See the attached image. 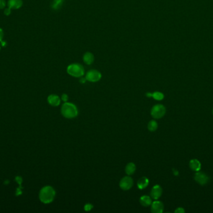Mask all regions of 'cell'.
I'll return each mask as SVG.
<instances>
[{"label": "cell", "instance_id": "6da1fadb", "mask_svg": "<svg viewBox=\"0 0 213 213\" xmlns=\"http://www.w3.org/2000/svg\"><path fill=\"white\" fill-rule=\"evenodd\" d=\"M56 196V191L50 186L43 187L39 194L40 201L44 204H49L52 202Z\"/></svg>", "mask_w": 213, "mask_h": 213}, {"label": "cell", "instance_id": "7a4b0ae2", "mask_svg": "<svg viewBox=\"0 0 213 213\" xmlns=\"http://www.w3.org/2000/svg\"><path fill=\"white\" fill-rule=\"evenodd\" d=\"M61 114L66 118H74L78 115L77 106L73 103L65 102L61 107Z\"/></svg>", "mask_w": 213, "mask_h": 213}, {"label": "cell", "instance_id": "3957f363", "mask_svg": "<svg viewBox=\"0 0 213 213\" xmlns=\"http://www.w3.org/2000/svg\"><path fill=\"white\" fill-rule=\"evenodd\" d=\"M67 73L72 77L81 78L85 74V69L79 63H72L67 66Z\"/></svg>", "mask_w": 213, "mask_h": 213}, {"label": "cell", "instance_id": "277c9868", "mask_svg": "<svg viewBox=\"0 0 213 213\" xmlns=\"http://www.w3.org/2000/svg\"><path fill=\"white\" fill-rule=\"evenodd\" d=\"M166 113V108L162 104H156L151 110V115L155 119L163 118Z\"/></svg>", "mask_w": 213, "mask_h": 213}, {"label": "cell", "instance_id": "5b68a950", "mask_svg": "<svg viewBox=\"0 0 213 213\" xmlns=\"http://www.w3.org/2000/svg\"><path fill=\"white\" fill-rule=\"evenodd\" d=\"M85 78L86 80L89 82L95 83L100 80L102 78V74L96 69H90L87 72Z\"/></svg>", "mask_w": 213, "mask_h": 213}, {"label": "cell", "instance_id": "8992f818", "mask_svg": "<svg viewBox=\"0 0 213 213\" xmlns=\"http://www.w3.org/2000/svg\"><path fill=\"white\" fill-rule=\"evenodd\" d=\"M134 185V180L130 176H125L123 178L119 183L120 187L124 191L130 189Z\"/></svg>", "mask_w": 213, "mask_h": 213}, {"label": "cell", "instance_id": "52a82bcc", "mask_svg": "<svg viewBox=\"0 0 213 213\" xmlns=\"http://www.w3.org/2000/svg\"><path fill=\"white\" fill-rule=\"evenodd\" d=\"M194 180L200 185H206L209 181V176L202 172L197 171L194 175Z\"/></svg>", "mask_w": 213, "mask_h": 213}, {"label": "cell", "instance_id": "ba28073f", "mask_svg": "<svg viewBox=\"0 0 213 213\" xmlns=\"http://www.w3.org/2000/svg\"><path fill=\"white\" fill-rule=\"evenodd\" d=\"M164 209V205L160 201H155L151 204V211L153 213H161Z\"/></svg>", "mask_w": 213, "mask_h": 213}, {"label": "cell", "instance_id": "9c48e42d", "mask_svg": "<svg viewBox=\"0 0 213 213\" xmlns=\"http://www.w3.org/2000/svg\"><path fill=\"white\" fill-rule=\"evenodd\" d=\"M162 192H163V190H162L161 187L158 184L155 185L153 187L151 191V194H150L151 197L155 200H157L162 195Z\"/></svg>", "mask_w": 213, "mask_h": 213}, {"label": "cell", "instance_id": "30bf717a", "mask_svg": "<svg viewBox=\"0 0 213 213\" xmlns=\"http://www.w3.org/2000/svg\"><path fill=\"white\" fill-rule=\"evenodd\" d=\"M48 103L52 106H58L61 104V98L56 94H51L48 97Z\"/></svg>", "mask_w": 213, "mask_h": 213}, {"label": "cell", "instance_id": "8fae6325", "mask_svg": "<svg viewBox=\"0 0 213 213\" xmlns=\"http://www.w3.org/2000/svg\"><path fill=\"white\" fill-rule=\"evenodd\" d=\"M83 61L87 65L92 64L94 61V56L90 52H86L83 55Z\"/></svg>", "mask_w": 213, "mask_h": 213}, {"label": "cell", "instance_id": "7c38bea8", "mask_svg": "<svg viewBox=\"0 0 213 213\" xmlns=\"http://www.w3.org/2000/svg\"><path fill=\"white\" fill-rule=\"evenodd\" d=\"M8 8L11 9H19L23 5L22 0H9L8 3Z\"/></svg>", "mask_w": 213, "mask_h": 213}, {"label": "cell", "instance_id": "4fadbf2b", "mask_svg": "<svg viewBox=\"0 0 213 213\" xmlns=\"http://www.w3.org/2000/svg\"><path fill=\"white\" fill-rule=\"evenodd\" d=\"M189 168L194 171H199L201 169V164L199 161L197 159H194L190 161L189 162Z\"/></svg>", "mask_w": 213, "mask_h": 213}, {"label": "cell", "instance_id": "5bb4252c", "mask_svg": "<svg viewBox=\"0 0 213 213\" xmlns=\"http://www.w3.org/2000/svg\"><path fill=\"white\" fill-rule=\"evenodd\" d=\"M149 184V180L146 177H142L139 179L137 182V186L140 189H144Z\"/></svg>", "mask_w": 213, "mask_h": 213}, {"label": "cell", "instance_id": "9a60e30c", "mask_svg": "<svg viewBox=\"0 0 213 213\" xmlns=\"http://www.w3.org/2000/svg\"><path fill=\"white\" fill-rule=\"evenodd\" d=\"M140 204L143 206L148 207L152 203V197L150 196H147V195L143 196L140 199Z\"/></svg>", "mask_w": 213, "mask_h": 213}, {"label": "cell", "instance_id": "2e32d148", "mask_svg": "<svg viewBox=\"0 0 213 213\" xmlns=\"http://www.w3.org/2000/svg\"><path fill=\"white\" fill-rule=\"evenodd\" d=\"M135 171L136 166L134 163H129L125 167V173L129 176L134 174Z\"/></svg>", "mask_w": 213, "mask_h": 213}, {"label": "cell", "instance_id": "e0dca14e", "mask_svg": "<svg viewBox=\"0 0 213 213\" xmlns=\"http://www.w3.org/2000/svg\"><path fill=\"white\" fill-rule=\"evenodd\" d=\"M63 2L64 0H53L51 7L53 10H58L62 6Z\"/></svg>", "mask_w": 213, "mask_h": 213}, {"label": "cell", "instance_id": "ac0fdd59", "mask_svg": "<svg viewBox=\"0 0 213 213\" xmlns=\"http://www.w3.org/2000/svg\"><path fill=\"white\" fill-rule=\"evenodd\" d=\"M158 128V123L155 120L150 121L148 124V129L151 132L155 131Z\"/></svg>", "mask_w": 213, "mask_h": 213}, {"label": "cell", "instance_id": "d6986e66", "mask_svg": "<svg viewBox=\"0 0 213 213\" xmlns=\"http://www.w3.org/2000/svg\"><path fill=\"white\" fill-rule=\"evenodd\" d=\"M152 97L156 101H161L164 98V94L159 91H155L152 93Z\"/></svg>", "mask_w": 213, "mask_h": 213}, {"label": "cell", "instance_id": "ffe728a7", "mask_svg": "<svg viewBox=\"0 0 213 213\" xmlns=\"http://www.w3.org/2000/svg\"><path fill=\"white\" fill-rule=\"evenodd\" d=\"M92 208H93V205L90 203H87L84 206V210L85 211H89L91 209H92Z\"/></svg>", "mask_w": 213, "mask_h": 213}, {"label": "cell", "instance_id": "44dd1931", "mask_svg": "<svg viewBox=\"0 0 213 213\" xmlns=\"http://www.w3.org/2000/svg\"><path fill=\"white\" fill-rule=\"evenodd\" d=\"M176 213H183L185 212L184 209L183 208V207H178L175 211H174Z\"/></svg>", "mask_w": 213, "mask_h": 213}, {"label": "cell", "instance_id": "7402d4cb", "mask_svg": "<svg viewBox=\"0 0 213 213\" xmlns=\"http://www.w3.org/2000/svg\"><path fill=\"white\" fill-rule=\"evenodd\" d=\"M5 0H0V9H3L5 7Z\"/></svg>", "mask_w": 213, "mask_h": 213}, {"label": "cell", "instance_id": "603a6c76", "mask_svg": "<svg viewBox=\"0 0 213 213\" xmlns=\"http://www.w3.org/2000/svg\"><path fill=\"white\" fill-rule=\"evenodd\" d=\"M61 99L64 102H67V101L68 100V95L67 94H63L61 96Z\"/></svg>", "mask_w": 213, "mask_h": 213}, {"label": "cell", "instance_id": "cb8c5ba5", "mask_svg": "<svg viewBox=\"0 0 213 213\" xmlns=\"http://www.w3.org/2000/svg\"><path fill=\"white\" fill-rule=\"evenodd\" d=\"M3 36H4V33L2 30V29L0 28V41H2L3 38Z\"/></svg>", "mask_w": 213, "mask_h": 213}, {"label": "cell", "instance_id": "d4e9b609", "mask_svg": "<svg viewBox=\"0 0 213 213\" xmlns=\"http://www.w3.org/2000/svg\"><path fill=\"white\" fill-rule=\"evenodd\" d=\"M16 181L18 182V183L21 185V182H22V178L20 176H18L16 178Z\"/></svg>", "mask_w": 213, "mask_h": 213}, {"label": "cell", "instance_id": "484cf974", "mask_svg": "<svg viewBox=\"0 0 213 213\" xmlns=\"http://www.w3.org/2000/svg\"><path fill=\"white\" fill-rule=\"evenodd\" d=\"M4 13H5V14L6 15L8 16V15L11 13V9H10V8L6 9V10H5V12H4Z\"/></svg>", "mask_w": 213, "mask_h": 213}, {"label": "cell", "instance_id": "4316f807", "mask_svg": "<svg viewBox=\"0 0 213 213\" xmlns=\"http://www.w3.org/2000/svg\"><path fill=\"white\" fill-rule=\"evenodd\" d=\"M80 83H85V81H87L86 80V79H85V78H82V77H81L80 78Z\"/></svg>", "mask_w": 213, "mask_h": 213}, {"label": "cell", "instance_id": "83f0119b", "mask_svg": "<svg viewBox=\"0 0 213 213\" xmlns=\"http://www.w3.org/2000/svg\"><path fill=\"white\" fill-rule=\"evenodd\" d=\"M212 114H213V110H212Z\"/></svg>", "mask_w": 213, "mask_h": 213}]
</instances>
